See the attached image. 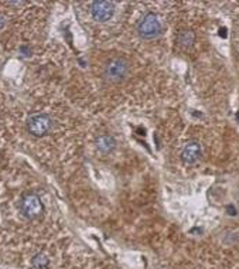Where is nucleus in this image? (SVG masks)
I'll return each instance as SVG.
<instances>
[{
    "label": "nucleus",
    "mask_w": 239,
    "mask_h": 269,
    "mask_svg": "<svg viewBox=\"0 0 239 269\" xmlns=\"http://www.w3.org/2000/svg\"><path fill=\"white\" fill-rule=\"evenodd\" d=\"M129 74V63L122 57H113L111 58L103 69V77L106 81L118 84L123 81Z\"/></svg>",
    "instance_id": "f257e3e1"
},
{
    "label": "nucleus",
    "mask_w": 239,
    "mask_h": 269,
    "mask_svg": "<svg viewBox=\"0 0 239 269\" xmlns=\"http://www.w3.org/2000/svg\"><path fill=\"white\" fill-rule=\"evenodd\" d=\"M20 213L27 219H35L43 216L44 205L41 199L35 193H27L20 202Z\"/></svg>",
    "instance_id": "f03ea898"
},
{
    "label": "nucleus",
    "mask_w": 239,
    "mask_h": 269,
    "mask_svg": "<svg viewBox=\"0 0 239 269\" xmlns=\"http://www.w3.org/2000/svg\"><path fill=\"white\" fill-rule=\"evenodd\" d=\"M163 32V26L157 15L147 13L137 26V34L144 40H153Z\"/></svg>",
    "instance_id": "7ed1b4c3"
},
{
    "label": "nucleus",
    "mask_w": 239,
    "mask_h": 269,
    "mask_svg": "<svg viewBox=\"0 0 239 269\" xmlns=\"http://www.w3.org/2000/svg\"><path fill=\"white\" fill-rule=\"evenodd\" d=\"M52 129V119L47 114H33L27 119V131L35 136L41 137L50 134Z\"/></svg>",
    "instance_id": "20e7f679"
},
{
    "label": "nucleus",
    "mask_w": 239,
    "mask_h": 269,
    "mask_svg": "<svg viewBox=\"0 0 239 269\" xmlns=\"http://www.w3.org/2000/svg\"><path fill=\"white\" fill-rule=\"evenodd\" d=\"M115 12V4L112 1H106V0H99V1H94L91 6V15L94 17V20L99 21V23H105L108 21Z\"/></svg>",
    "instance_id": "39448f33"
},
{
    "label": "nucleus",
    "mask_w": 239,
    "mask_h": 269,
    "mask_svg": "<svg viewBox=\"0 0 239 269\" xmlns=\"http://www.w3.org/2000/svg\"><path fill=\"white\" fill-rule=\"evenodd\" d=\"M201 157V146L197 142H190L181 151V160L186 165H194Z\"/></svg>",
    "instance_id": "423d86ee"
},
{
    "label": "nucleus",
    "mask_w": 239,
    "mask_h": 269,
    "mask_svg": "<svg viewBox=\"0 0 239 269\" xmlns=\"http://www.w3.org/2000/svg\"><path fill=\"white\" fill-rule=\"evenodd\" d=\"M96 148H98V151H101V153L108 154V153L113 151V149L116 148V140L111 134H102L96 140Z\"/></svg>",
    "instance_id": "0eeeda50"
},
{
    "label": "nucleus",
    "mask_w": 239,
    "mask_h": 269,
    "mask_svg": "<svg viewBox=\"0 0 239 269\" xmlns=\"http://www.w3.org/2000/svg\"><path fill=\"white\" fill-rule=\"evenodd\" d=\"M194 40H195V35L190 30H183V32H180L178 35H177L178 44L181 47H184V49H190L192 46V43H194Z\"/></svg>",
    "instance_id": "6e6552de"
},
{
    "label": "nucleus",
    "mask_w": 239,
    "mask_h": 269,
    "mask_svg": "<svg viewBox=\"0 0 239 269\" xmlns=\"http://www.w3.org/2000/svg\"><path fill=\"white\" fill-rule=\"evenodd\" d=\"M48 264H50V259H48V256L46 253L38 252L33 256L32 265L35 269H46L48 267Z\"/></svg>",
    "instance_id": "1a4fd4ad"
},
{
    "label": "nucleus",
    "mask_w": 239,
    "mask_h": 269,
    "mask_svg": "<svg viewBox=\"0 0 239 269\" xmlns=\"http://www.w3.org/2000/svg\"><path fill=\"white\" fill-rule=\"evenodd\" d=\"M4 24H6V17L3 16V15H0V30L4 27Z\"/></svg>",
    "instance_id": "9d476101"
},
{
    "label": "nucleus",
    "mask_w": 239,
    "mask_h": 269,
    "mask_svg": "<svg viewBox=\"0 0 239 269\" xmlns=\"http://www.w3.org/2000/svg\"><path fill=\"white\" fill-rule=\"evenodd\" d=\"M7 4H13V6H21V4H24V1H7Z\"/></svg>",
    "instance_id": "9b49d317"
}]
</instances>
